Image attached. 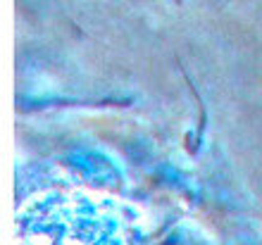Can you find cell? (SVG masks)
Wrapping results in <instances>:
<instances>
[{
	"label": "cell",
	"mask_w": 262,
	"mask_h": 245,
	"mask_svg": "<svg viewBox=\"0 0 262 245\" xmlns=\"http://www.w3.org/2000/svg\"><path fill=\"white\" fill-rule=\"evenodd\" d=\"M177 3H181V0H177Z\"/></svg>",
	"instance_id": "cell-1"
}]
</instances>
